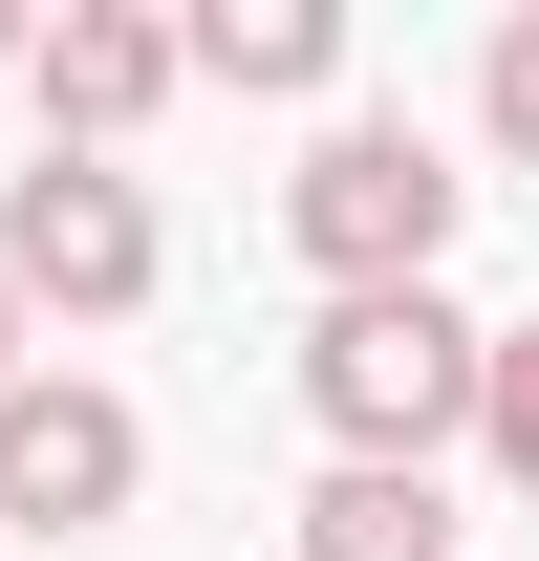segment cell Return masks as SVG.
I'll return each mask as SVG.
<instances>
[{
  "label": "cell",
  "mask_w": 539,
  "mask_h": 561,
  "mask_svg": "<svg viewBox=\"0 0 539 561\" xmlns=\"http://www.w3.org/2000/svg\"><path fill=\"white\" fill-rule=\"evenodd\" d=\"M130 496H151V411L130 389H87V367L0 389V540H108Z\"/></svg>",
  "instance_id": "obj_4"
},
{
  "label": "cell",
  "mask_w": 539,
  "mask_h": 561,
  "mask_svg": "<svg viewBox=\"0 0 539 561\" xmlns=\"http://www.w3.org/2000/svg\"><path fill=\"white\" fill-rule=\"evenodd\" d=\"M302 411H324L345 476H432L474 411H496V324L454 280H389V302H324L302 324Z\"/></svg>",
  "instance_id": "obj_1"
},
{
  "label": "cell",
  "mask_w": 539,
  "mask_h": 561,
  "mask_svg": "<svg viewBox=\"0 0 539 561\" xmlns=\"http://www.w3.org/2000/svg\"><path fill=\"white\" fill-rule=\"evenodd\" d=\"M474 454L539 496V324H496V411H474Z\"/></svg>",
  "instance_id": "obj_9"
},
{
  "label": "cell",
  "mask_w": 539,
  "mask_h": 561,
  "mask_svg": "<svg viewBox=\"0 0 539 561\" xmlns=\"http://www.w3.org/2000/svg\"><path fill=\"white\" fill-rule=\"evenodd\" d=\"M195 87H238V108L345 87V0H195Z\"/></svg>",
  "instance_id": "obj_6"
},
{
  "label": "cell",
  "mask_w": 539,
  "mask_h": 561,
  "mask_svg": "<svg viewBox=\"0 0 539 561\" xmlns=\"http://www.w3.org/2000/svg\"><path fill=\"white\" fill-rule=\"evenodd\" d=\"M454 216H474V173L410 130V108H345V130L280 173V238H302V280H324V302H389V280H432V260H454Z\"/></svg>",
  "instance_id": "obj_2"
},
{
  "label": "cell",
  "mask_w": 539,
  "mask_h": 561,
  "mask_svg": "<svg viewBox=\"0 0 539 561\" xmlns=\"http://www.w3.org/2000/svg\"><path fill=\"white\" fill-rule=\"evenodd\" d=\"M474 130H496V151H518V173H539V0H518V22H496V44H474Z\"/></svg>",
  "instance_id": "obj_8"
},
{
  "label": "cell",
  "mask_w": 539,
  "mask_h": 561,
  "mask_svg": "<svg viewBox=\"0 0 539 561\" xmlns=\"http://www.w3.org/2000/svg\"><path fill=\"white\" fill-rule=\"evenodd\" d=\"M0 280H22V324H130L151 280H173L151 173H108V151H22V173H0Z\"/></svg>",
  "instance_id": "obj_3"
},
{
  "label": "cell",
  "mask_w": 539,
  "mask_h": 561,
  "mask_svg": "<svg viewBox=\"0 0 539 561\" xmlns=\"http://www.w3.org/2000/svg\"><path fill=\"white\" fill-rule=\"evenodd\" d=\"M0 66H44V22H22V0H0Z\"/></svg>",
  "instance_id": "obj_11"
},
{
  "label": "cell",
  "mask_w": 539,
  "mask_h": 561,
  "mask_svg": "<svg viewBox=\"0 0 539 561\" xmlns=\"http://www.w3.org/2000/svg\"><path fill=\"white\" fill-rule=\"evenodd\" d=\"M195 87V22H151V0H66L44 22V66H22V108H44V151H108L130 173V130Z\"/></svg>",
  "instance_id": "obj_5"
},
{
  "label": "cell",
  "mask_w": 539,
  "mask_h": 561,
  "mask_svg": "<svg viewBox=\"0 0 539 561\" xmlns=\"http://www.w3.org/2000/svg\"><path fill=\"white\" fill-rule=\"evenodd\" d=\"M280 561H454V496H432V476H345V454H324V496H302Z\"/></svg>",
  "instance_id": "obj_7"
},
{
  "label": "cell",
  "mask_w": 539,
  "mask_h": 561,
  "mask_svg": "<svg viewBox=\"0 0 539 561\" xmlns=\"http://www.w3.org/2000/svg\"><path fill=\"white\" fill-rule=\"evenodd\" d=\"M0 389H44V324H22V280H0Z\"/></svg>",
  "instance_id": "obj_10"
}]
</instances>
